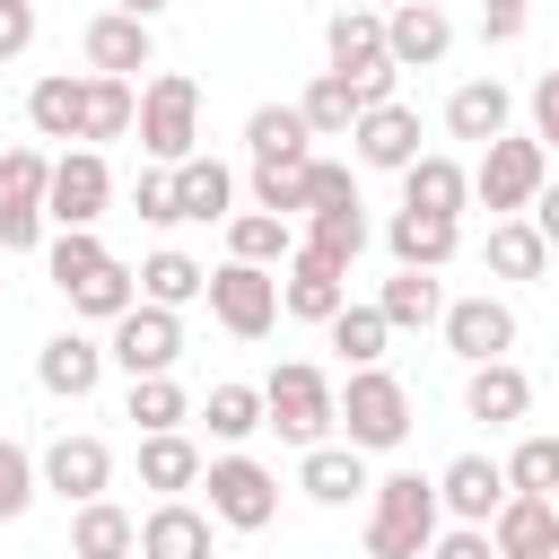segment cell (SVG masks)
<instances>
[{
	"mask_svg": "<svg viewBox=\"0 0 559 559\" xmlns=\"http://www.w3.org/2000/svg\"><path fill=\"white\" fill-rule=\"evenodd\" d=\"M437 480H419V472H384L376 489H367V559H428V542H437Z\"/></svg>",
	"mask_w": 559,
	"mask_h": 559,
	"instance_id": "obj_1",
	"label": "cell"
},
{
	"mask_svg": "<svg viewBox=\"0 0 559 559\" xmlns=\"http://www.w3.org/2000/svg\"><path fill=\"white\" fill-rule=\"evenodd\" d=\"M262 428H280L288 445H332V428H341V393H332V376L306 367V358L271 367V384H262Z\"/></svg>",
	"mask_w": 559,
	"mask_h": 559,
	"instance_id": "obj_2",
	"label": "cell"
},
{
	"mask_svg": "<svg viewBox=\"0 0 559 559\" xmlns=\"http://www.w3.org/2000/svg\"><path fill=\"white\" fill-rule=\"evenodd\" d=\"M341 437H349L358 454H393V445L411 437V393H402V376L349 367V384H341Z\"/></svg>",
	"mask_w": 559,
	"mask_h": 559,
	"instance_id": "obj_3",
	"label": "cell"
},
{
	"mask_svg": "<svg viewBox=\"0 0 559 559\" xmlns=\"http://www.w3.org/2000/svg\"><path fill=\"white\" fill-rule=\"evenodd\" d=\"M131 131H140V148H148L157 166H183V157H192V140H201V87H192L183 70H157V79L140 87Z\"/></svg>",
	"mask_w": 559,
	"mask_h": 559,
	"instance_id": "obj_4",
	"label": "cell"
},
{
	"mask_svg": "<svg viewBox=\"0 0 559 559\" xmlns=\"http://www.w3.org/2000/svg\"><path fill=\"white\" fill-rule=\"evenodd\" d=\"M542 183H550V148H542L533 131H524V140H515V131H507V140H489V148H480V166H472V201H480V210H498V218H524Z\"/></svg>",
	"mask_w": 559,
	"mask_h": 559,
	"instance_id": "obj_5",
	"label": "cell"
},
{
	"mask_svg": "<svg viewBox=\"0 0 559 559\" xmlns=\"http://www.w3.org/2000/svg\"><path fill=\"white\" fill-rule=\"evenodd\" d=\"M201 489H210V524H227V533H262V524L280 515V480H271L253 454L201 463Z\"/></svg>",
	"mask_w": 559,
	"mask_h": 559,
	"instance_id": "obj_6",
	"label": "cell"
},
{
	"mask_svg": "<svg viewBox=\"0 0 559 559\" xmlns=\"http://www.w3.org/2000/svg\"><path fill=\"white\" fill-rule=\"evenodd\" d=\"M201 297H210V314H218L236 341H262V332L280 323V271H253V262H218Z\"/></svg>",
	"mask_w": 559,
	"mask_h": 559,
	"instance_id": "obj_7",
	"label": "cell"
},
{
	"mask_svg": "<svg viewBox=\"0 0 559 559\" xmlns=\"http://www.w3.org/2000/svg\"><path fill=\"white\" fill-rule=\"evenodd\" d=\"M105 201H114V166L96 148H61L52 157V183H44V218L52 227H96Z\"/></svg>",
	"mask_w": 559,
	"mask_h": 559,
	"instance_id": "obj_8",
	"label": "cell"
},
{
	"mask_svg": "<svg viewBox=\"0 0 559 559\" xmlns=\"http://www.w3.org/2000/svg\"><path fill=\"white\" fill-rule=\"evenodd\" d=\"M105 358H114L122 376H175V358H183V314H166V306H131V314L114 323Z\"/></svg>",
	"mask_w": 559,
	"mask_h": 559,
	"instance_id": "obj_9",
	"label": "cell"
},
{
	"mask_svg": "<svg viewBox=\"0 0 559 559\" xmlns=\"http://www.w3.org/2000/svg\"><path fill=\"white\" fill-rule=\"evenodd\" d=\"M445 349L472 358V367L507 358V349H515V306H507V297H454V306H445Z\"/></svg>",
	"mask_w": 559,
	"mask_h": 559,
	"instance_id": "obj_10",
	"label": "cell"
},
{
	"mask_svg": "<svg viewBox=\"0 0 559 559\" xmlns=\"http://www.w3.org/2000/svg\"><path fill=\"white\" fill-rule=\"evenodd\" d=\"M35 472H44V489H61L70 507H87V498L114 489V445H105V437H52Z\"/></svg>",
	"mask_w": 559,
	"mask_h": 559,
	"instance_id": "obj_11",
	"label": "cell"
},
{
	"mask_svg": "<svg viewBox=\"0 0 559 559\" xmlns=\"http://www.w3.org/2000/svg\"><path fill=\"white\" fill-rule=\"evenodd\" d=\"M437 507H445L454 524H480V533H489V515L507 507V463H489V454H454V463L437 472Z\"/></svg>",
	"mask_w": 559,
	"mask_h": 559,
	"instance_id": "obj_12",
	"label": "cell"
},
{
	"mask_svg": "<svg viewBox=\"0 0 559 559\" xmlns=\"http://www.w3.org/2000/svg\"><path fill=\"white\" fill-rule=\"evenodd\" d=\"M445 44H454V26H445L437 0H402V9L384 17V61H393V70H437Z\"/></svg>",
	"mask_w": 559,
	"mask_h": 559,
	"instance_id": "obj_13",
	"label": "cell"
},
{
	"mask_svg": "<svg viewBox=\"0 0 559 559\" xmlns=\"http://www.w3.org/2000/svg\"><path fill=\"white\" fill-rule=\"evenodd\" d=\"M402 210H428V218H454V227H463V210H472V166L419 148V157L402 166Z\"/></svg>",
	"mask_w": 559,
	"mask_h": 559,
	"instance_id": "obj_14",
	"label": "cell"
},
{
	"mask_svg": "<svg viewBox=\"0 0 559 559\" xmlns=\"http://www.w3.org/2000/svg\"><path fill=\"white\" fill-rule=\"evenodd\" d=\"M489 542H498V559H559V507L507 489V507L489 515Z\"/></svg>",
	"mask_w": 559,
	"mask_h": 559,
	"instance_id": "obj_15",
	"label": "cell"
},
{
	"mask_svg": "<svg viewBox=\"0 0 559 559\" xmlns=\"http://www.w3.org/2000/svg\"><path fill=\"white\" fill-rule=\"evenodd\" d=\"M87 70L96 79H131V70H148L157 61V35L140 26V17H122V9H105V17H87Z\"/></svg>",
	"mask_w": 559,
	"mask_h": 559,
	"instance_id": "obj_16",
	"label": "cell"
},
{
	"mask_svg": "<svg viewBox=\"0 0 559 559\" xmlns=\"http://www.w3.org/2000/svg\"><path fill=\"white\" fill-rule=\"evenodd\" d=\"M349 140H358V166L402 175V166L419 157V114H411V105H367V114L349 122Z\"/></svg>",
	"mask_w": 559,
	"mask_h": 559,
	"instance_id": "obj_17",
	"label": "cell"
},
{
	"mask_svg": "<svg viewBox=\"0 0 559 559\" xmlns=\"http://www.w3.org/2000/svg\"><path fill=\"white\" fill-rule=\"evenodd\" d=\"M341 306H349V271H341V262H314V253H288L280 314H297V323H332Z\"/></svg>",
	"mask_w": 559,
	"mask_h": 559,
	"instance_id": "obj_18",
	"label": "cell"
},
{
	"mask_svg": "<svg viewBox=\"0 0 559 559\" xmlns=\"http://www.w3.org/2000/svg\"><path fill=\"white\" fill-rule=\"evenodd\" d=\"M140 559H210V507L157 498V507L140 515Z\"/></svg>",
	"mask_w": 559,
	"mask_h": 559,
	"instance_id": "obj_19",
	"label": "cell"
},
{
	"mask_svg": "<svg viewBox=\"0 0 559 559\" xmlns=\"http://www.w3.org/2000/svg\"><path fill=\"white\" fill-rule=\"evenodd\" d=\"M96 376H105V349H96L87 332H52V341L35 349V384H44V393H61V402H87V393H96Z\"/></svg>",
	"mask_w": 559,
	"mask_h": 559,
	"instance_id": "obj_20",
	"label": "cell"
},
{
	"mask_svg": "<svg viewBox=\"0 0 559 559\" xmlns=\"http://www.w3.org/2000/svg\"><path fill=\"white\" fill-rule=\"evenodd\" d=\"M26 122H35V140H87V79L79 70L35 79L26 87Z\"/></svg>",
	"mask_w": 559,
	"mask_h": 559,
	"instance_id": "obj_21",
	"label": "cell"
},
{
	"mask_svg": "<svg viewBox=\"0 0 559 559\" xmlns=\"http://www.w3.org/2000/svg\"><path fill=\"white\" fill-rule=\"evenodd\" d=\"M507 122H515V96H507L498 79H463V87L445 96V131H454V140H472V148L507 140Z\"/></svg>",
	"mask_w": 559,
	"mask_h": 559,
	"instance_id": "obj_22",
	"label": "cell"
},
{
	"mask_svg": "<svg viewBox=\"0 0 559 559\" xmlns=\"http://www.w3.org/2000/svg\"><path fill=\"white\" fill-rule=\"evenodd\" d=\"M297 489H306L314 507H349V498H367L376 480H367V454H358V445H306Z\"/></svg>",
	"mask_w": 559,
	"mask_h": 559,
	"instance_id": "obj_23",
	"label": "cell"
},
{
	"mask_svg": "<svg viewBox=\"0 0 559 559\" xmlns=\"http://www.w3.org/2000/svg\"><path fill=\"white\" fill-rule=\"evenodd\" d=\"M463 411H472V419H489V428H507V419H524V411H533V376H524L515 358H489V367H472Z\"/></svg>",
	"mask_w": 559,
	"mask_h": 559,
	"instance_id": "obj_24",
	"label": "cell"
},
{
	"mask_svg": "<svg viewBox=\"0 0 559 559\" xmlns=\"http://www.w3.org/2000/svg\"><path fill=\"white\" fill-rule=\"evenodd\" d=\"M140 550V515L114 507V498H87L70 515V559H131Z\"/></svg>",
	"mask_w": 559,
	"mask_h": 559,
	"instance_id": "obj_25",
	"label": "cell"
},
{
	"mask_svg": "<svg viewBox=\"0 0 559 559\" xmlns=\"http://www.w3.org/2000/svg\"><path fill=\"white\" fill-rule=\"evenodd\" d=\"M245 148H253V166H306V157H314V131H306L297 105H253Z\"/></svg>",
	"mask_w": 559,
	"mask_h": 559,
	"instance_id": "obj_26",
	"label": "cell"
},
{
	"mask_svg": "<svg viewBox=\"0 0 559 559\" xmlns=\"http://www.w3.org/2000/svg\"><path fill=\"white\" fill-rule=\"evenodd\" d=\"M384 245H393V262H402V271H437V262H454L463 227H454V218H428V210H393Z\"/></svg>",
	"mask_w": 559,
	"mask_h": 559,
	"instance_id": "obj_27",
	"label": "cell"
},
{
	"mask_svg": "<svg viewBox=\"0 0 559 559\" xmlns=\"http://www.w3.org/2000/svg\"><path fill=\"white\" fill-rule=\"evenodd\" d=\"M201 445L183 437V428H166V437H140V489H157V498H183V489H201Z\"/></svg>",
	"mask_w": 559,
	"mask_h": 559,
	"instance_id": "obj_28",
	"label": "cell"
},
{
	"mask_svg": "<svg viewBox=\"0 0 559 559\" xmlns=\"http://www.w3.org/2000/svg\"><path fill=\"white\" fill-rule=\"evenodd\" d=\"M323 44H332V70H341V79L384 70V17H376V9H341V17L323 26Z\"/></svg>",
	"mask_w": 559,
	"mask_h": 559,
	"instance_id": "obj_29",
	"label": "cell"
},
{
	"mask_svg": "<svg viewBox=\"0 0 559 559\" xmlns=\"http://www.w3.org/2000/svg\"><path fill=\"white\" fill-rule=\"evenodd\" d=\"M227 201H236V175L192 148V157L175 166V218H227Z\"/></svg>",
	"mask_w": 559,
	"mask_h": 559,
	"instance_id": "obj_30",
	"label": "cell"
},
{
	"mask_svg": "<svg viewBox=\"0 0 559 559\" xmlns=\"http://www.w3.org/2000/svg\"><path fill=\"white\" fill-rule=\"evenodd\" d=\"M201 288H210V271H201L192 253H175V245L140 262V306H166V314H183V306H192Z\"/></svg>",
	"mask_w": 559,
	"mask_h": 559,
	"instance_id": "obj_31",
	"label": "cell"
},
{
	"mask_svg": "<svg viewBox=\"0 0 559 559\" xmlns=\"http://www.w3.org/2000/svg\"><path fill=\"white\" fill-rule=\"evenodd\" d=\"M288 253H297L288 218H271V210H236V218H227V262H253V271H271V262H288Z\"/></svg>",
	"mask_w": 559,
	"mask_h": 559,
	"instance_id": "obj_32",
	"label": "cell"
},
{
	"mask_svg": "<svg viewBox=\"0 0 559 559\" xmlns=\"http://www.w3.org/2000/svg\"><path fill=\"white\" fill-rule=\"evenodd\" d=\"M489 271L498 280H542L550 271V245L533 218H489Z\"/></svg>",
	"mask_w": 559,
	"mask_h": 559,
	"instance_id": "obj_33",
	"label": "cell"
},
{
	"mask_svg": "<svg viewBox=\"0 0 559 559\" xmlns=\"http://www.w3.org/2000/svg\"><path fill=\"white\" fill-rule=\"evenodd\" d=\"M376 314H384L393 332H419V323H445V288H437L428 271H393V280H384V297H376Z\"/></svg>",
	"mask_w": 559,
	"mask_h": 559,
	"instance_id": "obj_34",
	"label": "cell"
},
{
	"mask_svg": "<svg viewBox=\"0 0 559 559\" xmlns=\"http://www.w3.org/2000/svg\"><path fill=\"white\" fill-rule=\"evenodd\" d=\"M297 253H314V262H341V271H349V262L367 253V210H314Z\"/></svg>",
	"mask_w": 559,
	"mask_h": 559,
	"instance_id": "obj_35",
	"label": "cell"
},
{
	"mask_svg": "<svg viewBox=\"0 0 559 559\" xmlns=\"http://www.w3.org/2000/svg\"><path fill=\"white\" fill-rule=\"evenodd\" d=\"M122 419H140V437H166V428H183V419H192V402H183V384H175V376H131Z\"/></svg>",
	"mask_w": 559,
	"mask_h": 559,
	"instance_id": "obj_36",
	"label": "cell"
},
{
	"mask_svg": "<svg viewBox=\"0 0 559 559\" xmlns=\"http://www.w3.org/2000/svg\"><path fill=\"white\" fill-rule=\"evenodd\" d=\"M70 306H79L87 323H122V314L140 306V271H122V262H105L96 280H79V288H70Z\"/></svg>",
	"mask_w": 559,
	"mask_h": 559,
	"instance_id": "obj_37",
	"label": "cell"
},
{
	"mask_svg": "<svg viewBox=\"0 0 559 559\" xmlns=\"http://www.w3.org/2000/svg\"><path fill=\"white\" fill-rule=\"evenodd\" d=\"M201 419H210V437H218V445H245V437L262 428V384H210Z\"/></svg>",
	"mask_w": 559,
	"mask_h": 559,
	"instance_id": "obj_38",
	"label": "cell"
},
{
	"mask_svg": "<svg viewBox=\"0 0 559 559\" xmlns=\"http://www.w3.org/2000/svg\"><path fill=\"white\" fill-rule=\"evenodd\" d=\"M323 332H332V349H341L349 367H376V358H384V341H393V323H384L376 306H341Z\"/></svg>",
	"mask_w": 559,
	"mask_h": 559,
	"instance_id": "obj_39",
	"label": "cell"
},
{
	"mask_svg": "<svg viewBox=\"0 0 559 559\" xmlns=\"http://www.w3.org/2000/svg\"><path fill=\"white\" fill-rule=\"evenodd\" d=\"M297 114H306V131H314V140H332V131H349V122H358V96H349V79H341V70H323V79L297 96Z\"/></svg>",
	"mask_w": 559,
	"mask_h": 559,
	"instance_id": "obj_40",
	"label": "cell"
},
{
	"mask_svg": "<svg viewBox=\"0 0 559 559\" xmlns=\"http://www.w3.org/2000/svg\"><path fill=\"white\" fill-rule=\"evenodd\" d=\"M105 262H114V253H105L87 227H61V236H52V253H44V271H52V288H61V297H70L79 280H96Z\"/></svg>",
	"mask_w": 559,
	"mask_h": 559,
	"instance_id": "obj_41",
	"label": "cell"
},
{
	"mask_svg": "<svg viewBox=\"0 0 559 559\" xmlns=\"http://www.w3.org/2000/svg\"><path fill=\"white\" fill-rule=\"evenodd\" d=\"M131 114H140L131 79H96V70H87V140H122Z\"/></svg>",
	"mask_w": 559,
	"mask_h": 559,
	"instance_id": "obj_42",
	"label": "cell"
},
{
	"mask_svg": "<svg viewBox=\"0 0 559 559\" xmlns=\"http://www.w3.org/2000/svg\"><path fill=\"white\" fill-rule=\"evenodd\" d=\"M507 489H524V498H559V437H524V445L507 454Z\"/></svg>",
	"mask_w": 559,
	"mask_h": 559,
	"instance_id": "obj_43",
	"label": "cell"
},
{
	"mask_svg": "<svg viewBox=\"0 0 559 559\" xmlns=\"http://www.w3.org/2000/svg\"><path fill=\"white\" fill-rule=\"evenodd\" d=\"M44 183H52V157H44L35 140L0 148V201H35V210H44Z\"/></svg>",
	"mask_w": 559,
	"mask_h": 559,
	"instance_id": "obj_44",
	"label": "cell"
},
{
	"mask_svg": "<svg viewBox=\"0 0 559 559\" xmlns=\"http://www.w3.org/2000/svg\"><path fill=\"white\" fill-rule=\"evenodd\" d=\"M35 489H44V472H35V454H26L17 437H0V524H17V515L35 507Z\"/></svg>",
	"mask_w": 559,
	"mask_h": 559,
	"instance_id": "obj_45",
	"label": "cell"
},
{
	"mask_svg": "<svg viewBox=\"0 0 559 559\" xmlns=\"http://www.w3.org/2000/svg\"><path fill=\"white\" fill-rule=\"evenodd\" d=\"M314 210H358V175L341 157H306V218Z\"/></svg>",
	"mask_w": 559,
	"mask_h": 559,
	"instance_id": "obj_46",
	"label": "cell"
},
{
	"mask_svg": "<svg viewBox=\"0 0 559 559\" xmlns=\"http://www.w3.org/2000/svg\"><path fill=\"white\" fill-rule=\"evenodd\" d=\"M253 210H271V218L306 210V166H253Z\"/></svg>",
	"mask_w": 559,
	"mask_h": 559,
	"instance_id": "obj_47",
	"label": "cell"
},
{
	"mask_svg": "<svg viewBox=\"0 0 559 559\" xmlns=\"http://www.w3.org/2000/svg\"><path fill=\"white\" fill-rule=\"evenodd\" d=\"M131 210H140L148 227H175V166H148V175L131 183Z\"/></svg>",
	"mask_w": 559,
	"mask_h": 559,
	"instance_id": "obj_48",
	"label": "cell"
},
{
	"mask_svg": "<svg viewBox=\"0 0 559 559\" xmlns=\"http://www.w3.org/2000/svg\"><path fill=\"white\" fill-rule=\"evenodd\" d=\"M44 245V210L35 201H0V253H35Z\"/></svg>",
	"mask_w": 559,
	"mask_h": 559,
	"instance_id": "obj_49",
	"label": "cell"
},
{
	"mask_svg": "<svg viewBox=\"0 0 559 559\" xmlns=\"http://www.w3.org/2000/svg\"><path fill=\"white\" fill-rule=\"evenodd\" d=\"M524 105H533V140H542V148H559V70H542Z\"/></svg>",
	"mask_w": 559,
	"mask_h": 559,
	"instance_id": "obj_50",
	"label": "cell"
},
{
	"mask_svg": "<svg viewBox=\"0 0 559 559\" xmlns=\"http://www.w3.org/2000/svg\"><path fill=\"white\" fill-rule=\"evenodd\" d=\"M524 17H533V0H480V35H489V44H515Z\"/></svg>",
	"mask_w": 559,
	"mask_h": 559,
	"instance_id": "obj_51",
	"label": "cell"
},
{
	"mask_svg": "<svg viewBox=\"0 0 559 559\" xmlns=\"http://www.w3.org/2000/svg\"><path fill=\"white\" fill-rule=\"evenodd\" d=\"M35 44V0H0V61H17Z\"/></svg>",
	"mask_w": 559,
	"mask_h": 559,
	"instance_id": "obj_52",
	"label": "cell"
},
{
	"mask_svg": "<svg viewBox=\"0 0 559 559\" xmlns=\"http://www.w3.org/2000/svg\"><path fill=\"white\" fill-rule=\"evenodd\" d=\"M428 559H498V542H489L480 524H454V533H437V542H428Z\"/></svg>",
	"mask_w": 559,
	"mask_h": 559,
	"instance_id": "obj_53",
	"label": "cell"
},
{
	"mask_svg": "<svg viewBox=\"0 0 559 559\" xmlns=\"http://www.w3.org/2000/svg\"><path fill=\"white\" fill-rule=\"evenodd\" d=\"M524 218H533V227H542V245H550V253H559V183H542V192H533V210H524Z\"/></svg>",
	"mask_w": 559,
	"mask_h": 559,
	"instance_id": "obj_54",
	"label": "cell"
},
{
	"mask_svg": "<svg viewBox=\"0 0 559 559\" xmlns=\"http://www.w3.org/2000/svg\"><path fill=\"white\" fill-rule=\"evenodd\" d=\"M114 9H122V17H140V26H148V17H157V9H175V0H114Z\"/></svg>",
	"mask_w": 559,
	"mask_h": 559,
	"instance_id": "obj_55",
	"label": "cell"
},
{
	"mask_svg": "<svg viewBox=\"0 0 559 559\" xmlns=\"http://www.w3.org/2000/svg\"><path fill=\"white\" fill-rule=\"evenodd\" d=\"M550 507H559V498H550Z\"/></svg>",
	"mask_w": 559,
	"mask_h": 559,
	"instance_id": "obj_56",
	"label": "cell"
}]
</instances>
